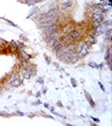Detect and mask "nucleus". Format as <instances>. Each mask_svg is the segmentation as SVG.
<instances>
[{
    "label": "nucleus",
    "instance_id": "nucleus-1",
    "mask_svg": "<svg viewBox=\"0 0 112 126\" xmlns=\"http://www.w3.org/2000/svg\"><path fill=\"white\" fill-rule=\"evenodd\" d=\"M55 24V19H52V18H48L46 15L42 16L39 19V22H38V26L40 29H45V28L48 27V26L52 25Z\"/></svg>",
    "mask_w": 112,
    "mask_h": 126
},
{
    "label": "nucleus",
    "instance_id": "nucleus-2",
    "mask_svg": "<svg viewBox=\"0 0 112 126\" xmlns=\"http://www.w3.org/2000/svg\"><path fill=\"white\" fill-rule=\"evenodd\" d=\"M89 47L88 43L85 41L82 42L80 46H79V50H78V52H77L78 56L81 58L85 57L89 54Z\"/></svg>",
    "mask_w": 112,
    "mask_h": 126
},
{
    "label": "nucleus",
    "instance_id": "nucleus-3",
    "mask_svg": "<svg viewBox=\"0 0 112 126\" xmlns=\"http://www.w3.org/2000/svg\"><path fill=\"white\" fill-rule=\"evenodd\" d=\"M56 30H57V25H56V24H53L52 25L48 26V27L43 29V33L45 34V35H46V37H48V36H50L52 33H54Z\"/></svg>",
    "mask_w": 112,
    "mask_h": 126
},
{
    "label": "nucleus",
    "instance_id": "nucleus-4",
    "mask_svg": "<svg viewBox=\"0 0 112 126\" xmlns=\"http://www.w3.org/2000/svg\"><path fill=\"white\" fill-rule=\"evenodd\" d=\"M58 15H59V11H58V9H50L46 15V17L52 18V19H56Z\"/></svg>",
    "mask_w": 112,
    "mask_h": 126
},
{
    "label": "nucleus",
    "instance_id": "nucleus-5",
    "mask_svg": "<svg viewBox=\"0 0 112 126\" xmlns=\"http://www.w3.org/2000/svg\"><path fill=\"white\" fill-rule=\"evenodd\" d=\"M93 19L94 22H98L100 24L104 21V15L101 13H93Z\"/></svg>",
    "mask_w": 112,
    "mask_h": 126
},
{
    "label": "nucleus",
    "instance_id": "nucleus-6",
    "mask_svg": "<svg viewBox=\"0 0 112 126\" xmlns=\"http://www.w3.org/2000/svg\"><path fill=\"white\" fill-rule=\"evenodd\" d=\"M73 0H66V1H64L63 3L61 4V9H64V10L70 9V8L73 7Z\"/></svg>",
    "mask_w": 112,
    "mask_h": 126
},
{
    "label": "nucleus",
    "instance_id": "nucleus-7",
    "mask_svg": "<svg viewBox=\"0 0 112 126\" xmlns=\"http://www.w3.org/2000/svg\"><path fill=\"white\" fill-rule=\"evenodd\" d=\"M84 95H85V97H86L87 101H88L89 103V105H90L92 108H94L95 107V103H94V101H93V99L92 98V97H91V95L85 90H84Z\"/></svg>",
    "mask_w": 112,
    "mask_h": 126
},
{
    "label": "nucleus",
    "instance_id": "nucleus-8",
    "mask_svg": "<svg viewBox=\"0 0 112 126\" xmlns=\"http://www.w3.org/2000/svg\"><path fill=\"white\" fill-rule=\"evenodd\" d=\"M79 56L78 53H75V52H73L72 56H71V58H70V61H71V63H73V64H74V63L78 62V61L79 60Z\"/></svg>",
    "mask_w": 112,
    "mask_h": 126
},
{
    "label": "nucleus",
    "instance_id": "nucleus-9",
    "mask_svg": "<svg viewBox=\"0 0 112 126\" xmlns=\"http://www.w3.org/2000/svg\"><path fill=\"white\" fill-rule=\"evenodd\" d=\"M21 83H22V81L20 80L19 78H16L15 80L13 81V82H10V84H11V86H13L15 87H19L20 85H21Z\"/></svg>",
    "mask_w": 112,
    "mask_h": 126
},
{
    "label": "nucleus",
    "instance_id": "nucleus-10",
    "mask_svg": "<svg viewBox=\"0 0 112 126\" xmlns=\"http://www.w3.org/2000/svg\"><path fill=\"white\" fill-rule=\"evenodd\" d=\"M111 56H112V48H111V46H109L107 48L106 53H105V61L108 60V59H110V58H111Z\"/></svg>",
    "mask_w": 112,
    "mask_h": 126
},
{
    "label": "nucleus",
    "instance_id": "nucleus-11",
    "mask_svg": "<svg viewBox=\"0 0 112 126\" xmlns=\"http://www.w3.org/2000/svg\"><path fill=\"white\" fill-rule=\"evenodd\" d=\"M31 74H30V71H26L24 70V73H23V78L24 79H26V80H29V79H30V78H31Z\"/></svg>",
    "mask_w": 112,
    "mask_h": 126
},
{
    "label": "nucleus",
    "instance_id": "nucleus-12",
    "mask_svg": "<svg viewBox=\"0 0 112 126\" xmlns=\"http://www.w3.org/2000/svg\"><path fill=\"white\" fill-rule=\"evenodd\" d=\"M21 56H22V60H23V61H26V62H27L28 60H30V55H28L26 52H24V51L21 52Z\"/></svg>",
    "mask_w": 112,
    "mask_h": 126
},
{
    "label": "nucleus",
    "instance_id": "nucleus-13",
    "mask_svg": "<svg viewBox=\"0 0 112 126\" xmlns=\"http://www.w3.org/2000/svg\"><path fill=\"white\" fill-rule=\"evenodd\" d=\"M16 78H18L17 74H15V73H13V74H11V76L9 77V82H13V81L15 80Z\"/></svg>",
    "mask_w": 112,
    "mask_h": 126
},
{
    "label": "nucleus",
    "instance_id": "nucleus-14",
    "mask_svg": "<svg viewBox=\"0 0 112 126\" xmlns=\"http://www.w3.org/2000/svg\"><path fill=\"white\" fill-rule=\"evenodd\" d=\"M71 84L73 87H77V82L74 78H71Z\"/></svg>",
    "mask_w": 112,
    "mask_h": 126
},
{
    "label": "nucleus",
    "instance_id": "nucleus-15",
    "mask_svg": "<svg viewBox=\"0 0 112 126\" xmlns=\"http://www.w3.org/2000/svg\"><path fill=\"white\" fill-rule=\"evenodd\" d=\"M98 84H99V87H100V89L103 91V92H105V87H104V85L102 84V82H98Z\"/></svg>",
    "mask_w": 112,
    "mask_h": 126
},
{
    "label": "nucleus",
    "instance_id": "nucleus-16",
    "mask_svg": "<svg viewBox=\"0 0 112 126\" xmlns=\"http://www.w3.org/2000/svg\"><path fill=\"white\" fill-rule=\"evenodd\" d=\"M89 66H90V67H93V68H97V64L95 62H89Z\"/></svg>",
    "mask_w": 112,
    "mask_h": 126
},
{
    "label": "nucleus",
    "instance_id": "nucleus-17",
    "mask_svg": "<svg viewBox=\"0 0 112 126\" xmlns=\"http://www.w3.org/2000/svg\"><path fill=\"white\" fill-rule=\"evenodd\" d=\"M41 104V101L40 100H37L36 103H32V105H34V106H36V105H40Z\"/></svg>",
    "mask_w": 112,
    "mask_h": 126
},
{
    "label": "nucleus",
    "instance_id": "nucleus-18",
    "mask_svg": "<svg viewBox=\"0 0 112 126\" xmlns=\"http://www.w3.org/2000/svg\"><path fill=\"white\" fill-rule=\"evenodd\" d=\"M19 37H20V39H22V40H24V41H27V40H28L27 38H26L25 36H24L23 34H20Z\"/></svg>",
    "mask_w": 112,
    "mask_h": 126
},
{
    "label": "nucleus",
    "instance_id": "nucleus-19",
    "mask_svg": "<svg viewBox=\"0 0 112 126\" xmlns=\"http://www.w3.org/2000/svg\"><path fill=\"white\" fill-rule=\"evenodd\" d=\"M36 82L40 83V84H43V83H44V82H43V78H39L37 79V81H36Z\"/></svg>",
    "mask_w": 112,
    "mask_h": 126
},
{
    "label": "nucleus",
    "instance_id": "nucleus-20",
    "mask_svg": "<svg viewBox=\"0 0 112 126\" xmlns=\"http://www.w3.org/2000/svg\"><path fill=\"white\" fill-rule=\"evenodd\" d=\"M19 48H20V49H23V48L25 47V46H24V44L20 43V42H19V43H18V48H19Z\"/></svg>",
    "mask_w": 112,
    "mask_h": 126
},
{
    "label": "nucleus",
    "instance_id": "nucleus-21",
    "mask_svg": "<svg viewBox=\"0 0 112 126\" xmlns=\"http://www.w3.org/2000/svg\"><path fill=\"white\" fill-rule=\"evenodd\" d=\"M5 20H6V21H7V22H8V23H9V24H11V25H13V26H14V27H18V26H17V25H16V24H14V23H13V22L9 21V20H8V19H5Z\"/></svg>",
    "mask_w": 112,
    "mask_h": 126
},
{
    "label": "nucleus",
    "instance_id": "nucleus-22",
    "mask_svg": "<svg viewBox=\"0 0 112 126\" xmlns=\"http://www.w3.org/2000/svg\"><path fill=\"white\" fill-rule=\"evenodd\" d=\"M91 119H92V120H93L94 122H96V123H99V119H97V118L91 117Z\"/></svg>",
    "mask_w": 112,
    "mask_h": 126
},
{
    "label": "nucleus",
    "instance_id": "nucleus-23",
    "mask_svg": "<svg viewBox=\"0 0 112 126\" xmlns=\"http://www.w3.org/2000/svg\"><path fill=\"white\" fill-rule=\"evenodd\" d=\"M89 40H90V42L92 44H93V43H95V39L93 37H90V39H89Z\"/></svg>",
    "mask_w": 112,
    "mask_h": 126
},
{
    "label": "nucleus",
    "instance_id": "nucleus-24",
    "mask_svg": "<svg viewBox=\"0 0 112 126\" xmlns=\"http://www.w3.org/2000/svg\"><path fill=\"white\" fill-rule=\"evenodd\" d=\"M17 113H18V115H19V116H24V113L23 112H20V111H17Z\"/></svg>",
    "mask_w": 112,
    "mask_h": 126
},
{
    "label": "nucleus",
    "instance_id": "nucleus-25",
    "mask_svg": "<svg viewBox=\"0 0 112 126\" xmlns=\"http://www.w3.org/2000/svg\"><path fill=\"white\" fill-rule=\"evenodd\" d=\"M46 92H47V88L45 87V88H43V90H42V93H43V94H46Z\"/></svg>",
    "mask_w": 112,
    "mask_h": 126
},
{
    "label": "nucleus",
    "instance_id": "nucleus-26",
    "mask_svg": "<svg viewBox=\"0 0 112 126\" xmlns=\"http://www.w3.org/2000/svg\"><path fill=\"white\" fill-rule=\"evenodd\" d=\"M56 104H57L58 106H59V107H61V108H62V107H63V106H62V103H61L60 101H58V102L56 103Z\"/></svg>",
    "mask_w": 112,
    "mask_h": 126
},
{
    "label": "nucleus",
    "instance_id": "nucleus-27",
    "mask_svg": "<svg viewBox=\"0 0 112 126\" xmlns=\"http://www.w3.org/2000/svg\"><path fill=\"white\" fill-rule=\"evenodd\" d=\"M44 107H46V109H50V106H49L48 103H44Z\"/></svg>",
    "mask_w": 112,
    "mask_h": 126
},
{
    "label": "nucleus",
    "instance_id": "nucleus-28",
    "mask_svg": "<svg viewBox=\"0 0 112 126\" xmlns=\"http://www.w3.org/2000/svg\"><path fill=\"white\" fill-rule=\"evenodd\" d=\"M3 46H2V44L0 43V52L3 51Z\"/></svg>",
    "mask_w": 112,
    "mask_h": 126
},
{
    "label": "nucleus",
    "instance_id": "nucleus-29",
    "mask_svg": "<svg viewBox=\"0 0 112 126\" xmlns=\"http://www.w3.org/2000/svg\"><path fill=\"white\" fill-rule=\"evenodd\" d=\"M45 57H46V62H47V63L49 64V63L51 62H50V59H49V57H47V56H45Z\"/></svg>",
    "mask_w": 112,
    "mask_h": 126
},
{
    "label": "nucleus",
    "instance_id": "nucleus-30",
    "mask_svg": "<svg viewBox=\"0 0 112 126\" xmlns=\"http://www.w3.org/2000/svg\"><path fill=\"white\" fill-rule=\"evenodd\" d=\"M40 96V92H37V93H36V97H39Z\"/></svg>",
    "mask_w": 112,
    "mask_h": 126
},
{
    "label": "nucleus",
    "instance_id": "nucleus-31",
    "mask_svg": "<svg viewBox=\"0 0 112 126\" xmlns=\"http://www.w3.org/2000/svg\"><path fill=\"white\" fill-rule=\"evenodd\" d=\"M90 125H93V126H96L97 125H96V124H94V123H91V124H90Z\"/></svg>",
    "mask_w": 112,
    "mask_h": 126
},
{
    "label": "nucleus",
    "instance_id": "nucleus-32",
    "mask_svg": "<svg viewBox=\"0 0 112 126\" xmlns=\"http://www.w3.org/2000/svg\"><path fill=\"white\" fill-rule=\"evenodd\" d=\"M0 94H1V90H0Z\"/></svg>",
    "mask_w": 112,
    "mask_h": 126
}]
</instances>
